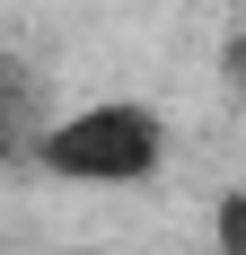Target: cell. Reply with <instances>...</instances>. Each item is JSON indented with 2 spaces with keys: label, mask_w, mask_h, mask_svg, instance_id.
I'll return each instance as SVG.
<instances>
[{
  "label": "cell",
  "mask_w": 246,
  "mask_h": 255,
  "mask_svg": "<svg viewBox=\"0 0 246 255\" xmlns=\"http://www.w3.org/2000/svg\"><path fill=\"white\" fill-rule=\"evenodd\" d=\"M35 167L79 194H132L167 167V124L141 97H88L35 132Z\"/></svg>",
  "instance_id": "1"
},
{
  "label": "cell",
  "mask_w": 246,
  "mask_h": 255,
  "mask_svg": "<svg viewBox=\"0 0 246 255\" xmlns=\"http://www.w3.org/2000/svg\"><path fill=\"white\" fill-rule=\"evenodd\" d=\"M211 247H220V255H246V185H229L220 203H211Z\"/></svg>",
  "instance_id": "2"
}]
</instances>
